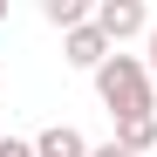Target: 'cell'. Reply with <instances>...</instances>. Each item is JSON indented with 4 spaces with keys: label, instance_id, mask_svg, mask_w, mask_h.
Returning a JSON list of instances; mask_svg holds the SVG:
<instances>
[{
    "label": "cell",
    "instance_id": "obj_8",
    "mask_svg": "<svg viewBox=\"0 0 157 157\" xmlns=\"http://www.w3.org/2000/svg\"><path fill=\"white\" fill-rule=\"evenodd\" d=\"M89 157H130V150H123V144H96Z\"/></svg>",
    "mask_w": 157,
    "mask_h": 157
},
{
    "label": "cell",
    "instance_id": "obj_3",
    "mask_svg": "<svg viewBox=\"0 0 157 157\" xmlns=\"http://www.w3.org/2000/svg\"><path fill=\"white\" fill-rule=\"evenodd\" d=\"M62 55H68V68H89V75H96L102 62L116 55V48H109V34H102L96 21H82L75 34H62Z\"/></svg>",
    "mask_w": 157,
    "mask_h": 157
},
{
    "label": "cell",
    "instance_id": "obj_9",
    "mask_svg": "<svg viewBox=\"0 0 157 157\" xmlns=\"http://www.w3.org/2000/svg\"><path fill=\"white\" fill-rule=\"evenodd\" d=\"M144 48H150V82H157V28H150V41H144Z\"/></svg>",
    "mask_w": 157,
    "mask_h": 157
},
{
    "label": "cell",
    "instance_id": "obj_4",
    "mask_svg": "<svg viewBox=\"0 0 157 157\" xmlns=\"http://www.w3.org/2000/svg\"><path fill=\"white\" fill-rule=\"evenodd\" d=\"M34 157H89V144H82L75 123H48L41 137H34Z\"/></svg>",
    "mask_w": 157,
    "mask_h": 157
},
{
    "label": "cell",
    "instance_id": "obj_5",
    "mask_svg": "<svg viewBox=\"0 0 157 157\" xmlns=\"http://www.w3.org/2000/svg\"><path fill=\"white\" fill-rule=\"evenodd\" d=\"M116 144H123L130 157H144V150L157 144V109H150V116H123V123H116Z\"/></svg>",
    "mask_w": 157,
    "mask_h": 157
},
{
    "label": "cell",
    "instance_id": "obj_7",
    "mask_svg": "<svg viewBox=\"0 0 157 157\" xmlns=\"http://www.w3.org/2000/svg\"><path fill=\"white\" fill-rule=\"evenodd\" d=\"M0 157H34V144H21V137H7V144H0Z\"/></svg>",
    "mask_w": 157,
    "mask_h": 157
},
{
    "label": "cell",
    "instance_id": "obj_1",
    "mask_svg": "<svg viewBox=\"0 0 157 157\" xmlns=\"http://www.w3.org/2000/svg\"><path fill=\"white\" fill-rule=\"evenodd\" d=\"M96 96H102V109H109L116 123L123 116H150V102H157V82H150V62L144 55H116L96 68Z\"/></svg>",
    "mask_w": 157,
    "mask_h": 157
},
{
    "label": "cell",
    "instance_id": "obj_2",
    "mask_svg": "<svg viewBox=\"0 0 157 157\" xmlns=\"http://www.w3.org/2000/svg\"><path fill=\"white\" fill-rule=\"evenodd\" d=\"M96 28L102 34H109V48H123V41H150V28H157V21H150V7H144V0H96Z\"/></svg>",
    "mask_w": 157,
    "mask_h": 157
},
{
    "label": "cell",
    "instance_id": "obj_10",
    "mask_svg": "<svg viewBox=\"0 0 157 157\" xmlns=\"http://www.w3.org/2000/svg\"><path fill=\"white\" fill-rule=\"evenodd\" d=\"M0 21H7V0H0Z\"/></svg>",
    "mask_w": 157,
    "mask_h": 157
},
{
    "label": "cell",
    "instance_id": "obj_6",
    "mask_svg": "<svg viewBox=\"0 0 157 157\" xmlns=\"http://www.w3.org/2000/svg\"><path fill=\"white\" fill-rule=\"evenodd\" d=\"M41 14H48V28H62V34H75L82 21H96V7H82V0H41Z\"/></svg>",
    "mask_w": 157,
    "mask_h": 157
}]
</instances>
